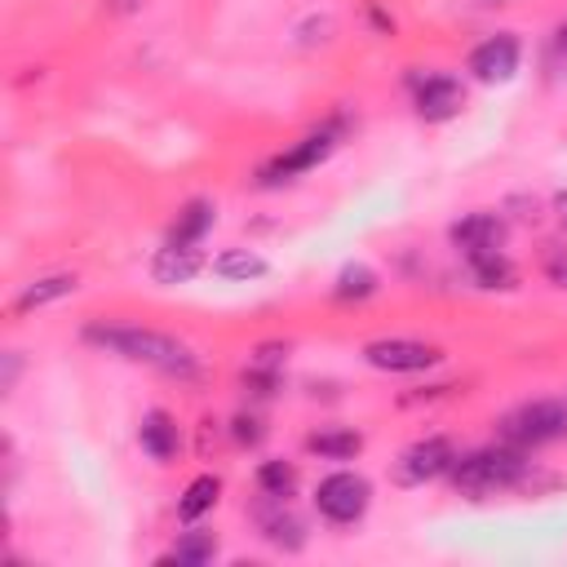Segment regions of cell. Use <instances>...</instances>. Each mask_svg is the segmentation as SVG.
Returning <instances> with one entry per match:
<instances>
[{"label":"cell","mask_w":567,"mask_h":567,"mask_svg":"<svg viewBox=\"0 0 567 567\" xmlns=\"http://www.w3.org/2000/svg\"><path fill=\"white\" fill-rule=\"evenodd\" d=\"M261 536H266L275 549L297 554V549L306 545V523L288 509V501H275V509H270V514H261Z\"/></svg>","instance_id":"obj_15"},{"label":"cell","mask_w":567,"mask_h":567,"mask_svg":"<svg viewBox=\"0 0 567 567\" xmlns=\"http://www.w3.org/2000/svg\"><path fill=\"white\" fill-rule=\"evenodd\" d=\"M505 443L514 447H540V443H563L567 439V399H532L518 412L501 421Z\"/></svg>","instance_id":"obj_3"},{"label":"cell","mask_w":567,"mask_h":567,"mask_svg":"<svg viewBox=\"0 0 567 567\" xmlns=\"http://www.w3.org/2000/svg\"><path fill=\"white\" fill-rule=\"evenodd\" d=\"M554 217H558V226L567 230V190H558V195H554Z\"/></svg>","instance_id":"obj_27"},{"label":"cell","mask_w":567,"mask_h":567,"mask_svg":"<svg viewBox=\"0 0 567 567\" xmlns=\"http://www.w3.org/2000/svg\"><path fill=\"white\" fill-rule=\"evenodd\" d=\"M217 496H221V478H217V474H199V478H190L186 492L177 496V518H182V523H199V518L217 505Z\"/></svg>","instance_id":"obj_18"},{"label":"cell","mask_w":567,"mask_h":567,"mask_svg":"<svg viewBox=\"0 0 567 567\" xmlns=\"http://www.w3.org/2000/svg\"><path fill=\"white\" fill-rule=\"evenodd\" d=\"M337 142H341V120H328L323 128H315V133H306L288 155H279L266 173H261V182L266 186H279V182H292V177H301V173H310V168H319L332 151H337Z\"/></svg>","instance_id":"obj_5"},{"label":"cell","mask_w":567,"mask_h":567,"mask_svg":"<svg viewBox=\"0 0 567 567\" xmlns=\"http://www.w3.org/2000/svg\"><path fill=\"white\" fill-rule=\"evenodd\" d=\"M368 505H372V483H368L363 474H354V470H332V474L319 478V487H315V509H319V518H328V523H337V527L359 523V518L368 514Z\"/></svg>","instance_id":"obj_4"},{"label":"cell","mask_w":567,"mask_h":567,"mask_svg":"<svg viewBox=\"0 0 567 567\" xmlns=\"http://www.w3.org/2000/svg\"><path fill=\"white\" fill-rule=\"evenodd\" d=\"M377 288H381V279H377V270H372V266H363V261L341 266V275H337V284H332L337 301H368Z\"/></svg>","instance_id":"obj_21"},{"label":"cell","mask_w":567,"mask_h":567,"mask_svg":"<svg viewBox=\"0 0 567 567\" xmlns=\"http://www.w3.org/2000/svg\"><path fill=\"white\" fill-rule=\"evenodd\" d=\"M518 62H523V44H518V35L496 31V35H487L483 44L470 49V62H465V66H470V75L483 80V84H505V80L518 75Z\"/></svg>","instance_id":"obj_7"},{"label":"cell","mask_w":567,"mask_h":567,"mask_svg":"<svg viewBox=\"0 0 567 567\" xmlns=\"http://www.w3.org/2000/svg\"><path fill=\"white\" fill-rule=\"evenodd\" d=\"M452 461H456L452 439H447V434H425V439H416V443H408V447L399 452V461H394V483L421 487V483L447 474Z\"/></svg>","instance_id":"obj_6"},{"label":"cell","mask_w":567,"mask_h":567,"mask_svg":"<svg viewBox=\"0 0 567 567\" xmlns=\"http://www.w3.org/2000/svg\"><path fill=\"white\" fill-rule=\"evenodd\" d=\"M84 341L115 354V359H128V363H146L164 377H177V381H195L199 377V359L186 341L168 337V332H155V328H137V323H84Z\"/></svg>","instance_id":"obj_1"},{"label":"cell","mask_w":567,"mask_h":567,"mask_svg":"<svg viewBox=\"0 0 567 567\" xmlns=\"http://www.w3.org/2000/svg\"><path fill=\"white\" fill-rule=\"evenodd\" d=\"M75 288H80L75 275H40V279L22 284V292L13 297V306H18V310H40V306H53V301L71 297Z\"/></svg>","instance_id":"obj_16"},{"label":"cell","mask_w":567,"mask_h":567,"mask_svg":"<svg viewBox=\"0 0 567 567\" xmlns=\"http://www.w3.org/2000/svg\"><path fill=\"white\" fill-rule=\"evenodd\" d=\"M412 106H416V115H421L425 124H447V120L461 115L465 89H461V80H452V75H425V80L416 84V93H412Z\"/></svg>","instance_id":"obj_9"},{"label":"cell","mask_w":567,"mask_h":567,"mask_svg":"<svg viewBox=\"0 0 567 567\" xmlns=\"http://www.w3.org/2000/svg\"><path fill=\"white\" fill-rule=\"evenodd\" d=\"M137 443H142V452H146L151 461L168 465V461L182 452V430H177V421H173L164 408H151V412L142 416V425H137Z\"/></svg>","instance_id":"obj_12"},{"label":"cell","mask_w":567,"mask_h":567,"mask_svg":"<svg viewBox=\"0 0 567 567\" xmlns=\"http://www.w3.org/2000/svg\"><path fill=\"white\" fill-rule=\"evenodd\" d=\"M465 266H470L474 288H483V292H509V288H518V270H514V261H509L501 248L470 252Z\"/></svg>","instance_id":"obj_13"},{"label":"cell","mask_w":567,"mask_h":567,"mask_svg":"<svg viewBox=\"0 0 567 567\" xmlns=\"http://www.w3.org/2000/svg\"><path fill=\"white\" fill-rule=\"evenodd\" d=\"M270 266H266V257L261 252H252V248H226L217 261H213V275L217 279H239V284H248V279H261Z\"/></svg>","instance_id":"obj_19"},{"label":"cell","mask_w":567,"mask_h":567,"mask_svg":"<svg viewBox=\"0 0 567 567\" xmlns=\"http://www.w3.org/2000/svg\"><path fill=\"white\" fill-rule=\"evenodd\" d=\"M230 425H235V443H244V447H257V443L266 439V425H261V416H244V412H239Z\"/></svg>","instance_id":"obj_23"},{"label":"cell","mask_w":567,"mask_h":567,"mask_svg":"<svg viewBox=\"0 0 567 567\" xmlns=\"http://www.w3.org/2000/svg\"><path fill=\"white\" fill-rule=\"evenodd\" d=\"M213 221H217L213 199H186V204L177 208V217H173L164 244H199V239L213 230Z\"/></svg>","instance_id":"obj_14"},{"label":"cell","mask_w":567,"mask_h":567,"mask_svg":"<svg viewBox=\"0 0 567 567\" xmlns=\"http://www.w3.org/2000/svg\"><path fill=\"white\" fill-rule=\"evenodd\" d=\"M527 447H514V443H492V447H474L465 456L452 461L447 478L461 496L470 501H483L492 492H509V487H523L527 483Z\"/></svg>","instance_id":"obj_2"},{"label":"cell","mask_w":567,"mask_h":567,"mask_svg":"<svg viewBox=\"0 0 567 567\" xmlns=\"http://www.w3.org/2000/svg\"><path fill=\"white\" fill-rule=\"evenodd\" d=\"M199 270H204V252H199V244H164V248L155 252V261H151V279L164 284V288H173V284H190Z\"/></svg>","instance_id":"obj_11"},{"label":"cell","mask_w":567,"mask_h":567,"mask_svg":"<svg viewBox=\"0 0 567 567\" xmlns=\"http://www.w3.org/2000/svg\"><path fill=\"white\" fill-rule=\"evenodd\" d=\"M505 235H509V226H505L501 213H465V217H456L447 226V239H452V248L461 257L487 252V248H505Z\"/></svg>","instance_id":"obj_10"},{"label":"cell","mask_w":567,"mask_h":567,"mask_svg":"<svg viewBox=\"0 0 567 567\" xmlns=\"http://www.w3.org/2000/svg\"><path fill=\"white\" fill-rule=\"evenodd\" d=\"M18 372H22V354H18V350H4V372H0V390H13Z\"/></svg>","instance_id":"obj_26"},{"label":"cell","mask_w":567,"mask_h":567,"mask_svg":"<svg viewBox=\"0 0 567 567\" xmlns=\"http://www.w3.org/2000/svg\"><path fill=\"white\" fill-rule=\"evenodd\" d=\"M363 359L381 372H425L439 363V350L416 337H377L363 346Z\"/></svg>","instance_id":"obj_8"},{"label":"cell","mask_w":567,"mask_h":567,"mask_svg":"<svg viewBox=\"0 0 567 567\" xmlns=\"http://www.w3.org/2000/svg\"><path fill=\"white\" fill-rule=\"evenodd\" d=\"M554 44H558V53H563V58H567V22H563V27H558V31H554Z\"/></svg>","instance_id":"obj_28"},{"label":"cell","mask_w":567,"mask_h":567,"mask_svg":"<svg viewBox=\"0 0 567 567\" xmlns=\"http://www.w3.org/2000/svg\"><path fill=\"white\" fill-rule=\"evenodd\" d=\"M545 279H549L554 288H567V248H558V252L545 257Z\"/></svg>","instance_id":"obj_24"},{"label":"cell","mask_w":567,"mask_h":567,"mask_svg":"<svg viewBox=\"0 0 567 567\" xmlns=\"http://www.w3.org/2000/svg\"><path fill=\"white\" fill-rule=\"evenodd\" d=\"M213 558H217V536H213V532H199V527H190V532H182V536H177V545H173V554H168L164 563L204 567V563H213Z\"/></svg>","instance_id":"obj_20"},{"label":"cell","mask_w":567,"mask_h":567,"mask_svg":"<svg viewBox=\"0 0 567 567\" xmlns=\"http://www.w3.org/2000/svg\"><path fill=\"white\" fill-rule=\"evenodd\" d=\"M257 492L266 501H288L297 492V465L292 461H261L257 465Z\"/></svg>","instance_id":"obj_22"},{"label":"cell","mask_w":567,"mask_h":567,"mask_svg":"<svg viewBox=\"0 0 567 567\" xmlns=\"http://www.w3.org/2000/svg\"><path fill=\"white\" fill-rule=\"evenodd\" d=\"M284 354H288V346H257V354H252V368H275V372H279Z\"/></svg>","instance_id":"obj_25"},{"label":"cell","mask_w":567,"mask_h":567,"mask_svg":"<svg viewBox=\"0 0 567 567\" xmlns=\"http://www.w3.org/2000/svg\"><path fill=\"white\" fill-rule=\"evenodd\" d=\"M306 447L323 461H354L363 452V434L359 430H346V425H328V430H315L306 439Z\"/></svg>","instance_id":"obj_17"}]
</instances>
